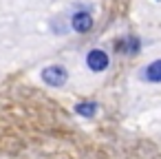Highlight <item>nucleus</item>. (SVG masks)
I'll list each match as a JSON object with an SVG mask.
<instances>
[{"label": "nucleus", "instance_id": "3", "mask_svg": "<svg viewBox=\"0 0 161 159\" xmlns=\"http://www.w3.org/2000/svg\"><path fill=\"white\" fill-rule=\"evenodd\" d=\"M71 27L77 33H86V31L93 29V16L88 11H75L73 18H71Z\"/></svg>", "mask_w": 161, "mask_h": 159}, {"label": "nucleus", "instance_id": "4", "mask_svg": "<svg viewBox=\"0 0 161 159\" xmlns=\"http://www.w3.org/2000/svg\"><path fill=\"white\" fill-rule=\"evenodd\" d=\"M141 80L143 82H152V84H161V60H154L148 66H143Z\"/></svg>", "mask_w": 161, "mask_h": 159}, {"label": "nucleus", "instance_id": "2", "mask_svg": "<svg viewBox=\"0 0 161 159\" xmlns=\"http://www.w3.org/2000/svg\"><path fill=\"white\" fill-rule=\"evenodd\" d=\"M108 64H110V58H108L106 51H102V49H93V51H88V55H86V66H88L93 73H102V71H106Z\"/></svg>", "mask_w": 161, "mask_h": 159}, {"label": "nucleus", "instance_id": "5", "mask_svg": "<svg viewBox=\"0 0 161 159\" xmlns=\"http://www.w3.org/2000/svg\"><path fill=\"white\" fill-rule=\"evenodd\" d=\"M139 49H141V42H139V38H137V36H126L124 40H119V42H117V51L128 53V55H137V53H139Z\"/></svg>", "mask_w": 161, "mask_h": 159}, {"label": "nucleus", "instance_id": "6", "mask_svg": "<svg viewBox=\"0 0 161 159\" xmlns=\"http://www.w3.org/2000/svg\"><path fill=\"white\" fill-rule=\"evenodd\" d=\"M73 111H75L77 115H82V117L91 119V117H95V115H97V104H95V102H77V104L73 106Z\"/></svg>", "mask_w": 161, "mask_h": 159}, {"label": "nucleus", "instance_id": "1", "mask_svg": "<svg viewBox=\"0 0 161 159\" xmlns=\"http://www.w3.org/2000/svg\"><path fill=\"white\" fill-rule=\"evenodd\" d=\"M66 80H69V71H66L64 66H60V64H51V66H47V69L42 71V82H44L47 86L60 88V86L66 84Z\"/></svg>", "mask_w": 161, "mask_h": 159}]
</instances>
